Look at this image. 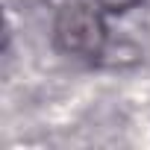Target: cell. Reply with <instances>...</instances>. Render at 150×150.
<instances>
[{"instance_id":"1","label":"cell","mask_w":150,"mask_h":150,"mask_svg":"<svg viewBox=\"0 0 150 150\" xmlns=\"http://www.w3.org/2000/svg\"><path fill=\"white\" fill-rule=\"evenodd\" d=\"M56 44L71 56H97L106 44V24L88 3H71L59 12L53 27Z\"/></svg>"},{"instance_id":"2","label":"cell","mask_w":150,"mask_h":150,"mask_svg":"<svg viewBox=\"0 0 150 150\" xmlns=\"http://www.w3.org/2000/svg\"><path fill=\"white\" fill-rule=\"evenodd\" d=\"M103 6H109V9H127V6H132L135 0H100Z\"/></svg>"}]
</instances>
